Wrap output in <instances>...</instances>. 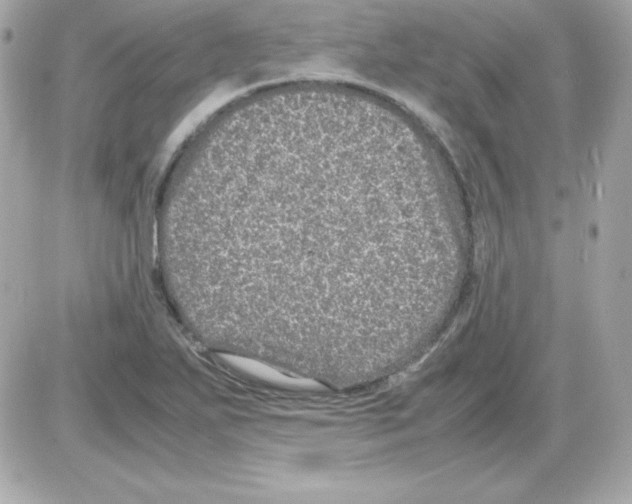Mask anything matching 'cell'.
Masks as SVG:
<instances>
[{
	"mask_svg": "<svg viewBox=\"0 0 632 504\" xmlns=\"http://www.w3.org/2000/svg\"><path fill=\"white\" fill-rule=\"evenodd\" d=\"M353 155L307 141L252 143L231 176L214 251L220 282L318 314L359 306L369 278Z\"/></svg>",
	"mask_w": 632,
	"mask_h": 504,
	"instance_id": "cell-1",
	"label": "cell"
}]
</instances>
